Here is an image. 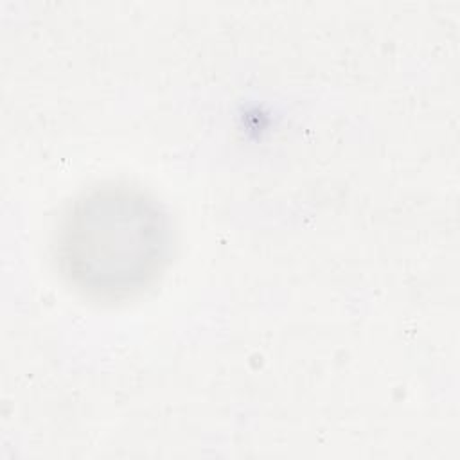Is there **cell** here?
Wrapping results in <instances>:
<instances>
[{
	"mask_svg": "<svg viewBox=\"0 0 460 460\" xmlns=\"http://www.w3.org/2000/svg\"><path fill=\"white\" fill-rule=\"evenodd\" d=\"M171 223L146 190L102 183L81 192L59 217L54 259L83 296L129 298L149 286L171 253Z\"/></svg>",
	"mask_w": 460,
	"mask_h": 460,
	"instance_id": "6da1fadb",
	"label": "cell"
}]
</instances>
